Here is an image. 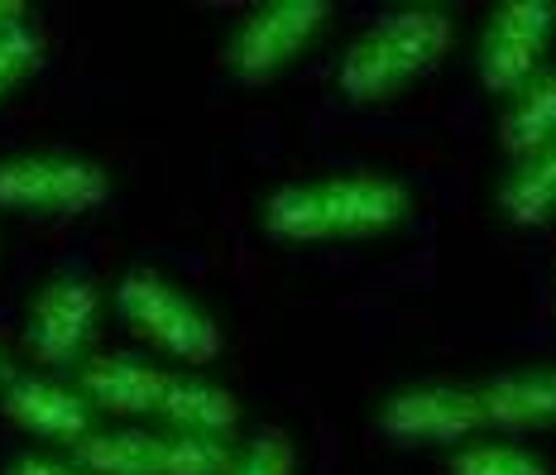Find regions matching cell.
I'll list each match as a JSON object with an SVG mask.
<instances>
[{"mask_svg": "<svg viewBox=\"0 0 556 475\" xmlns=\"http://www.w3.org/2000/svg\"><path fill=\"white\" fill-rule=\"evenodd\" d=\"M10 385V361H5V351H0V389Z\"/></svg>", "mask_w": 556, "mask_h": 475, "instance_id": "obj_21", "label": "cell"}, {"mask_svg": "<svg viewBox=\"0 0 556 475\" xmlns=\"http://www.w3.org/2000/svg\"><path fill=\"white\" fill-rule=\"evenodd\" d=\"M111 202V173L83 154L0 159V207L20 216H87Z\"/></svg>", "mask_w": 556, "mask_h": 475, "instance_id": "obj_5", "label": "cell"}, {"mask_svg": "<svg viewBox=\"0 0 556 475\" xmlns=\"http://www.w3.org/2000/svg\"><path fill=\"white\" fill-rule=\"evenodd\" d=\"M375 433L393 447H466L470 437L490 433L480 389L470 385H408L393 389L375 413Z\"/></svg>", "mask_w": 556, "mask_h": 475, "instance_id": "obj_7", "label": "cell"}, {"mask_svg": "<svg viewBox=\"0 0 556 475\" xmlns=\"http://www.w3.org/2000/svg\"><path fill=\"white\" fill-rule=\"evenodd\" d=\"M115 308L125 327L144 346H154L168 361H182L188 370H202L222 355V327L206 308H197L178 284H168L159 270L135 264L115 279Z\"/></svg>", "mask_w": 556, "mask_h": 475, "instance_id": "obj_3", "label": "cell"}, {"mask_svg": "<svg viewBox=\"0 0 556 475\" xmlns=\"http://www.w3.org/2000/svg\"><path fill=\"white\" fill-rule=\"evenodd\" d=\"M413 192L389 173H331L317 183H283L264 197V236L278 246H327V240H375L403 226Z\"/></svg>", "mask_w": 556, "mask_h": 475, "instance_id": "obj_1", "label": "cell"}, {"mask_svg": "<svg viewBox=\"0 0 556 475\" xmlns=\"http://www.w3.org/2000/svg\"><path fill=\"white\" fill-rule=\"evenodd\" d=\"M39 58H43V39L29 20L0 34V101H5L15 87L29 83L34 67H39Z\"/></svg>", "mask_w": 556, "mask_h": 475, "instance_id": "obj_17", "label": "cell"}, {"mask_svg": "<svg viewBox=\"0 0 556 475\" xmlns=\"http://www.w3.org/2000/svg\"><path fill=\"white\" fill-rule=\"evenodd\" d=\"M0 413L20 433L53 442V447H77L83 437H91V418H97V409H91V399L83 389H67L43 375L10 379L5 393H0Z\"/></svg>", "mask_w": 556, "mask_h": 475, "instance_id": "obj_10", "label": "cell"}, {"mask_svg": "<svg viewBox=\"0 0 556 475\" xmlns=\"http://www.w3.org/2000/svg\"><path fill=\"white\" fill-rule=\"evenodd\" d=\"M475 389H480L490 433H542V427H556V370L547 365L508 370V375H494Z\"/></svg>", "mask_w": 556, "mask_h": 475, "instance_id": "obj_12", "label": "cell"}, {"mask_svg": "<svg viewBox=\"0 0 556 475\" xmlns=\"http://www.w3.org/2000/svg\"><path fill=\"white\" fill-rule=\"evenodd\" d=\"M159 418H164L173 433L226 437V433H236V423H240V403L230 399V389L212 385V379L188 375V370H173L164 403H159Z\"/></svg>", "mask_w": 556, "mask_h": 475, "instance_id": "obj_13", "label": "cell"}, {"mask_svg": "<svg viewBox=\"0 0 556 475\" xmlns=\"http://www.w3.org/2000/svg\"><path fill=\"white\" fill-rule=\"evenodd\" d=\"M446 475H552V466L518 442H466L451 451Z\"/></svg>", "mask_w": 556, "mask_h": 475, "instance_id": "obj_16", "label": "cell"}, {"mask_svg": "<svg viewBox=\"0 0 556 475\" xmlns=\"http://www.w3.org/2000/svg\"><path fill=\"white\" fill-rule=\"evenodd\" d=\"M226 475H298V451L283 433H264L230 461Z\"/></svg>", "mask_w": 556, "mask_h": 475, "instance_id": "obj_18", "label": "cell"}, {"mask_svg": "<svg viewBox=\"0 0 556 475\" xmlns=\"http://www.w3.org/2000/svg\"><path fill=\"white\" fill-rule=\"evenodd\" d=\"M456 25L437 5H403L369 25L336 63V91L351 107H384L403 97L417 77L446 63Z\"/></svg>", "mask_w": 556, "mask_h": 475, "instance_id": "obj_2", "label": "cell"}, {"mask_svg": "<svg viewBox=\"0 0 556 475\" xmlns=\"http://www.w3.org/2000/svg\"><path fill=\"white\" fill-rule=\"evenodd\" d=\"M10 475H83L73 461H49V457H20Z\"/></svg>", "mask_w": 556, "mask_h": 475, "instance_id": "obj_19", "label": "cell"}, {"mask_svg": "<svg viewBox=\"0 0 556 475\" xmlns=\"http://www.w3.org/2000/svg\"><path fill=\"white\" fill-rule=\"evenodd\" d=\"M327 20H331V0H269L230 34L226 67L250 87L274 83L327 29Z\"/></svg>", "mask_w": 556, "mask_h": 475, "instance_id": "obj_8", "label": "cell"}, {"mask_svg": "<svg viewBox=\"0 0 556 475\" xmlns=\"http://www.w3.org/2000/svg\"><path fill=\"white\" fill-rule=\"evenodd\" d=\"M73 451L83 475H226L236 451L206 433H91Z\"/></svg>", "mask_w": 556, "mask_h": 475, "instance_id": "obj_4", "label": "cell"}, {"mask_svg": "<svg viewBox=\"0 0 556 475\" xmlns=\"http://www.w3.org/2000/svg\"><path fill=\"white\" fill-rule=\"evenodd\" d=\"M25 15H29L25 0H0V34L15 29V25H25Z\"/></svg>", "mask_w": 556, "mask_h": 475, "instance_id": "obj_20", "label": "cell"}, {"mask_svg": "<svg viewBox=\"0 0 556 475\" xmlns=\"http://www.w3.org/2000/svg\"><path fill=\"white\" fill-rule=\"evenodd\" d=\"M101 293L83 274H58L34 293L25 312V351L49 370H73L97 336Z\"/></svg>", "mask_w": 556, "mask_h": 475, "instance_id": "obj_9", "label": "cell"}, {"mask_svg": "<svg viewBox=\"0 0 556 475\" xmlns=\"http://www.w3.org/2000/svg\"><path fill=\"white\" fill-rule=\"evenodd\" d=\"M556 140V67H542L500 115V149L508 159H528Z\"/></svg>", "mask_w": 556, "mask_h": 475, "instance_id": "obj_14", "label": "cell"}, {"mask_svg": "<svg viewBox=\"0 0 556 475\" xmlns=\"http://www.w3.org/2000/svg\"><path fill=\"white\" fill-rule=\"evenodd\" d=\"M556 39V0H504L494 5L490 25L480 34L475 73L494 101H514L532 77L547 67Z\"/></svg>", "mask_w": 556, "mask_h": 475, "instance_id": "obj_6", "label": "cell"}, {"mask_svg": "<svg viewBox=\"0 0 556 475\" xmlns=\"http://www.w3.org/2000/svg\"><path fill=\"white\" fill-rule=\"evenodd\" d=\"M173 370L130 361V355H97L83 370V393L91 409L115 413V418H159Z\"/></svg>", "mask_w": 556, "mask_h": 475, "instance_id": "obj_11", "label": "cell"}, {"mask_svg": "<svg viewBox=\"0 0 556 475\" xmlns=\"http://www.w3.org/2000/svg\"><path fill=\"white\" fill-rule=\"evenodd\" d=\"M500 212L508 226H547L556 216V140L514 164L500 183Z\"/></svg>", "mask_w": 556, "mask_h": 475, "instance_id": "obj_15", "label": "cell"}]
</instances>
